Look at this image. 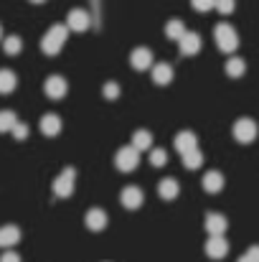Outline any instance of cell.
Instances as JSON below:
<instances>
[{
  "label": "cell",
  "mask_w": 259,
  "mask_h": 262,
  "mask_svg": "<svg viewBox=\"0 0 259 262\" xmlns=\"http://www.w3.org/2000/svg\"><path fill=\"white\" fill-rule=\"evenodd\" d=\"M102 92H104L107 99H117V97H120V84H117V82H107Z\"/></svg>",
  "instance_id": "83f0119b"
},
{
  "label": "cell",
  "mask_w": 259,
  "mask_h": 262,
  "mask_svg": "<svg viewBox=\"0 0 259 262\" xmlns=\"http://www.w3.org/2000/svg\"><path fill=\"white\" fill-rule=\"evenodd\" d=\"M43 92H46V97H51V99H61V97L69 92V84H66L64 77L54 74V77H49V79L43 82Z\"/></svg>",
  "instance_id": "52a82bcc"
},
{
  "label": "cell",
  "mask_w": 259,
  "mask_h": 262,
  "mask_svg": "<svg viewBox=\"0 0 259 262\" xmlns=\"http://www.w3.org/2000/svg\"><path fill=\"white\" fill-rule=\"evenodd\" d=\"M3 49H5V54H8V56H15V54H20L23 41H20L18 36H8V38L3 41Z\"/></svg>",
  "instance_id": "d4e9b609"
},
{
  "label": "cell",
  "mask_w": 259,
  "mask_h": 262,
  "mask_svg": "<svg viewBox=\"0 0 259 262\" xmlns=\"http://www.w3.org/2000/svg\"><path fill=\"white\" fill-rule=\"evenodd\" d=\"M18 242H20V229H18V227H13V224L0 227V247H3V250H10V247H15Z\"/></svg>",
  "instance_id": "7c38bea8"
},
{
  "label": "cell",
  "mask_w": 259,
  "mask_h": 262,
  "mask_svg": "<svg viewBox=\"0 0 259 262\" xmlns=\"http://www.w3.org/2000/svg\"><path fill=\"white\" fill-rule=\"evenodd\" d=\"M120 201H122L125 209H140L143 201H145V193H143V188H137V186H127V188H122Z\"/></svg>",
  "instance_id": "8992f818"
},
{
  "label": "cell",
  "mask_w": 259,
  "mask_h": 262,
  "mask_svg": "<svg viewBox=\"0 0 259 262\" xmlns=\"http://www.w3.org/2000/svg\"><path fill=\"white\" fill-rule=\"evenodd\" d=\"M166 36L173 38V41H180L183 36H185V28H183V20H168V26H166Z\"/></svg>",
  "instance_id": "603a6c76"
},
{
  "label": "cell",
  "mask_w": 259,
  "mask_h": 262,
  "mask_svg": "<svg viewBox=\"0 0 259 262\" xmlns=\"http://www.w3.org/2000/svg\"><path fill=\"white\" fill-rule=\"evenodd\" d=\"M84 222H86V229H91V232H102V229L107 227V214H104V209H89Z\"/></svg>",
  "instance_id": "5bb4252c"
},
{
  "label": "cell",
  "mask_w": 259,
  "mask_h": 262,
  "mask_svg": "<svg viewBox=\"0 0 259 262\" xmlns=\"http://www.w3.org/2000/svg\"><path fill=\"white\" fill-rule=\"evenodd\" d=\"M171 79H173L171 64H158V67H153V82H155L158 87H166V84H171Z\"/></svg>",
  "instance_id": "e0dca14e"
},
{
  "label": "cell",
  "mask_w": 259,
  "mask_h": 262,
  "mask_svg": "<svg viewBox=\"0 0 259 262\" xmlns=\"http://www.w3.org/2000/svg\"><path fill=\"white\" fill-rule=\"evenodd\" d=\"M31 3H43V0H31Z\"/></svg>",
  "instance_id": "836d02e7"
},
{
  "label": "cell",
  "mask_w": 259,
  "mask_h": 262,
  "mask_svg": "<svg viewBox=\"0 0 259 262\" xmlns=\"http://www.w3.org/2000/svg\"><path fill=\"white\" fill-rule=\"evenodd\" d=\"M216 10L224 13V15L234 13V0H216Z\"/></svg>",
  "instance_id": "4dcf8cb0"
},
{
  "label": "cell",
  "mask_w": 259,
  "mask_h": 262,
  "mask_svg": "<svg viewBox=\"0 0 259 262\" xmlns=\"http://www.w3.org/2000/svg\"><path fill=\"white\" fill-rule=\"evenodd\" d=\"M203 188L208 193H219L224 188V176L219 173V171H208V173L203 176Z\"/></svg>",
  "instance_id": "d6986e66"
},
{
  "label": "cell",
  "mask_w": 259,
  "mask_h": 262,
  "mask_svg": "<svg viewBox=\"0 0 259 262\" xmlns=\"http://www.w3.org/2000/svg\"><path fill=\"white\" fill-rule=\"evenodd\" d=\"M150 163H153L155 168L166 166V163H168V153H166L163 148H153V150H150Z\"/></svg>",
  "instance_id": "4316f807"
},
{
  "label": "cell",
  "mask_w": 259,
  "mask_h": 262,
  "mask_svg": "<svg viewBox=\"0 0 259 262\" xmlns=\"http://www.w3.org/2000/svg\"><path fill=\"white\" fill-rule=\"evenodd\" d=\"M231 133H234V140L237 143H252L257 138V122L249 120V117H242V120L234 122V130Z\"/></svg>",
  "instance_id": "3957f363"
},
{
  "label": "cell",
  "mask_w": 259,
  "mask_h": 262,
  "mask_svg": "<svg viewBox=\"0 0 259 262\" xmlns=\"http://www.w3.org/2000/svg\"><path fill=\"white\" fill-rule=\"evenodd\" d=\"M244 69H247V64H244L242 59H237V56L226 61V74H229V77H242Z\"/></svg>",
  "instance_id": "484cf974"
},
{
  "label": "cell",
  "mask_w": 259,
  "mask_h": 262,
  "mask_svg": "<svg viewBox=\"0 0 259 262\" xmlns=\"http://www.w3.org/2000/svg\"><path fill=\"white\" fill-rule=\"evenodd\" d=\"M13 138H15V140H26V138H28V125H26V122H18V125L13 127Z\"/></svg>",
  "instance_id": "f546056e"
},
{
  "label": "cell",
  "mask_w": 259,
  "mask_h": 262,
  "mask_svg": "<svg viewBox=\"0 0 259 262\" xmlns=\"http://www.w3.org/2000/svg\"><path fill=\"white\" fill-rule=\"evenodd\" d=\"M38 127H41V133H43V135L54 138V135H59V133H61V117H59V115H43V117H41V122H38Z\"/></svg>",
  "instance_id": "9a60e30c"
},
{
  "label": "cell",
  "mask_w": 259,
  "mask_h": 262,
  "mask_svg": "<svg viewBox=\"0 0 259 262\" xmlns=\"http://www.w3.org/2000/svg\"><path fill=\"white\" fill-rule=\"evenodd\" d=\"M206 255H208L211 260H224V257L229 255V242H226L224 237H208V242H206Z\"/></svg>",
  "instance_id": "ba28073f"
},
{
  "label": "cell",
  "mask_w": 259,
  "mask_h": 262,
  "mask_svg": "<svg viewBox=\"0 0 259 262\" xmlns=\"http://www.w3.org/2000/svg\"><path fill=\"white\" fill-rule=\"evenodd\" d=\"M130 64H132V69H137V72L150 69V67H153V54H150V49L137 46V49L130 54Z\"/></svg>",
  "instance_id": "9c48e42d"
},
{
  "label": "cell",
  "mask_w": 259,
  "mask_h": 262,
  "mask_svg": "<svg viewBox=\"0 0 259 262\" xmlns=\"http://www.w3.org/2000/svg\"><path fill=\"white\" fill-rule=\"evenodd\" d=\"M18 87V77L10 69H0V94H10Z\"/></svg>",
  "instance_id": "44dd1931"
},
{
  "label": "cell",
  "mask_w": 259,
  "mask_h": 262,
  "mask_svg": "<svg viewBox=\"0 0 259 262\" xmlns=\"http://www.w3.org/2000/svg\"><path fill=\"white\" fill-rule=\"evenodd\" d=\"M0 262H20V255L13 252V250H5V252L0 255Z\"/></svg>",
  "instance_id": "d6a6232c"
},
{
  "label": "cell",
  "mask_w": 259,
  "mask_h": 262,
  "mask_svg": "<svg viewBox=\"0 0 259 262\" xmlns=\"http://www.w3.org/2000/svg\"><path fill=\"white\" fill-rule=\"evenodd\" d=\"M66 33H69V28H66V26H61V23L51 26V28L46 31V36L41 38V51H43V54H49V56L59 54V51H61V46L66 43Z\"/></svg>",
  "instance_id": "6da1fadb"
},
{
  "label": "cell",
  "mask_w": 259,
  "mask_h": 262,
  "mask_svg": "<svg viewBox=\"0 0 259 262\" xmlns=\"http://www.w3.org/2000/svg\"><path fill=\"white\" fill-rule=\"evenodd\" d=\"M201 163H203V153H201L198 148L183 156V166H185L188 171H196V168H201Z\"/></svg>",
  "instance_id": "7402d4cb"
},
{
  "label": "cell",
  "mask_w": 259,
  "mask_h": 262,
  "mask_svg": "<svg viewBox=\"0 0 259 262\" xmlns=\"http://www.w3.org/2000/svg\"><path fill=\"white\" fill-rule=\"evenodd\" d=\"M178 191H180V186H178L175 178H163V181L158 183V193H160L166 201H173V199L178 196Z\"/></svg>",
  "instance_id": "ac0fdd59"
},
{
  "label": "cell",
  "mask_w": 259,
  "mask_h": 262,
  "mask_svg": "<svg viewBox=\"0 0 259 262\" xmlns=\"http://www.w3.org/2000/svg\"><path fill=\"white\" fill-rule=\"evenodd\" d=\"M214 38H216V46H219L221 51H226V54H231V51L239 46V36H237V31H234L231 26H226V23L216 26Z\"/></svg>",
  "instance_id": "7a4b0ae2"
},
{
  "label": "cell",
  "mask_w": 259,
  "mask_h": 262,
  "mask_svg": "<svg viewBox=\"0 0 259 262\" xmlns=\"http://www.w3.org/2000/svg\"><path fill=\"white\" fill-rule=\"evenodd\" d=\"M137 163H140V156H137V150H135L132 145L120 148V150H117V156H114V166H117L120 171H125V173L135 171V168H137Z\"/></svg>",
  "instance_id": "277c9868"
},
{
  "label": "cell",
  "mask_w": 259,
  "mask_h": 262,
  "mask_svg": "<svg viewBox=\"0 0 259 262\" xmlns=\"http://www.w3.org/2000/svg\"><path fill=\"white\" fill-rule=\"evenodd\" d=\"M15 125H18L15 115H13L10 110H3V112H0V133H13Z\"/></svg>",
  "instance_id": "cb8c5ba5"
},
{
  "label": "cell",
  "mask_w": 259,
  "mask_h": 262,
  "mask_svg": "<svg viewBox=\"0 0 259 262\" xmlns=\"http://www.w3.org/2000/svg\"><path fill=\"white\" fill-rule=\"evenodd\" d=\"M175 148H178V153L180 156H185V153H191V150H196L198 148V140H196V135L193 133H178L175 135Z\"/></svg>",
  "instance_id": "2e32d148"
},
{
  "label": "cell",
  "mask_w": 259,
  "mask_h": 262,
  "mask_svg": "<svg viewBox=\"0 0 259 262\" xmlns=\"http://www.w3.org/2000/svg\"><path fill=\"white\" fill-rule=\"evenodd\" d=\"M178 49H180V54H185V56L198 54V51H201V38H198V33H188V31H185V36L178 41Z\"/></svg>",
  "instance_id": "4fadbf2b"
},
{
  "label": "cell",
  "mask_w": 259,
  "mask_h": 262,
  "mask_svg": "<svg viewBox=\"0 0 259 262\" xmlns=\"http://www.w3.org/2000/svg\"><path fill=\"white\" fill-rule=\"evenodd\" d=\"M66 28H72V31H77V33L86 31V28H89V15H86V10L74 8V10L69 13V18H66Z\"/></svg>",
  "instance_id": "8fae6325"
},
{
  "label": "cell",
  "mask_w": 259,
  "mask_h": 262,
  "mask_svg": "<svg viewBox=\"0 0 259 262\" xmlns=\"http://www.w3.org/2000/svg\"><path fill=\"white\" fill-rule=\"evenodd\" d=\"M191 5H193L196 10H201V13H206V10H211V8H216V0H191Z\"/></svg>",
  "instance_id": "f1b7e54d"
},
{
  "label": "cell",
  "mask_w": 259,
  "mask_h": 262,
  "mask_svg": "<svg viewBox=\"0 0 259 262\" xmlns=\"http://www.w3.org/2000/svg\"><path fill=\"white\" fill-rule=\"evenodd\" d=\"M226 227H229V222H226L224 214H208V216H206V232H208L211 237H224Z\"/></svg>",
  "instance_id": "30bf717a"
},
{
  "label": "cell",
  "mask_w": 259,
  "mask_h": 262,
  "mask_svg": "<svg viewBox=\"0 0 259 262\" xmlns=\"http://www.w3.org/2000/svg\"><path fill=\"white\" fill-rule=\"evenodd\" d=\"M237 262H259V247H249L247 255H242Z\"/></svg>",
  "instance_id": "1f68e13d"
},
{
  "label": "cell",
  "mask_w": 259,
  "mask_h": 262,
  "mask_svg": "<svg viewBox=\"0 0 259 262\" xmlns=\"http://www.w3.org/2000/svg\"><path fill=\"white\" fill-rule=\"evenodd\" d=\"M74 181H77L74 168H64L61 173L56 176V181H54V193L61 196V199L72 196V191H74Z\"/></svg>",
  "instance_id": "5b68a950"
},
{
  "label": "cell",
  "mask_w": 259,
  "mask_h": 262,
  "mask_svg": "<svg viewBox=\"0 0 259 262\" xmlns=\"http://www.w3.org/2000/svg\"><path fill=\"white\" fill-rule=\"evenodd\" d=\"M132 148L140 153V150H150L153 148V135L148 133V130H137L135 135H132Z\"/></svg>",
  "instance_id": "ffe728a7"
},
{
  "label": "cell",
  "mask_w": 259,
  "mask_h": 262,
  "mask_svg": "<svg viewBox=\"0 0 259 262\" xmlns=\"http://www.w3.org/2000/svg\"><path fill=\"white\" fill-rule=\"evenodd\" d=\"M0 38H3V28H0Z\"/></svg>",
  "instance_id": "e575fe53"
}]
</instances>
